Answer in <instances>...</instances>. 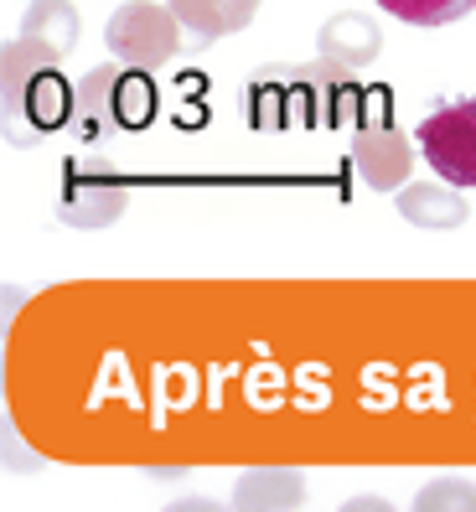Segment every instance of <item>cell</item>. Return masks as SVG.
Masks as SVG:
<instances>
[{"mask_svg": "<svg viewBox=\"0 0 476 512\" xmlns=\"http://www.w3.org/2000/svg\"><path fill=\"white\" fill-rule=\"evenodd\" d=\"M420 150L445 187H456V192L476 187V94L440 99L420 119Z\"/></svg>", "mask_w": 476, "mask_h": 512, "instance_id": "obj_5", "label": "cell"}, {"mask_svg": "<svg viewBox=\"0 0 476 512\" xmlns=\"http://www.w3.org/2000/svg\"><path fill=\"white\" fill-rule=\"evenodd\" d=\"M21 37H32L52 52H73L78 47V11L68 6V0H32L21 16Z\"/></svg>", "mask_w": 476, "mask_h": 512, "instance_id": "obj_11", "label": "cell"}, {"mask_svg": "<svg viewBox=\"0 0 476 512\" xmlns=\"http://www.w3.org/2000/svg\"><path fill=\"white\" fill-rule=\"evenodd\" d=\"M389 109V88L357 83V73L321 63V57L316 63H270L238 94V114L254 130H368L383 125Z\"/></svg>", "mask_w": 476, "mask_h": 512, "instance_id": "obj_1", "label": "cell"}, {"mask_svg": "<svg viewBox=\"0 0 476 512\" xmlns=\"http://www.w3.org/2000/svg\"><path fill=\"white\" fill-rule=\"evenodd\" d=\"M414 512H476V481L466 476H435L414 492Z\"/></svg>", "mask_w": 476, "mask_h": 512, "instance_id": "obj_13", "label": "cell"}, {"mask_svg": "<svg viewBox=\"0 0 476 512\" xmlns=\"http://www.w3.org/2000/svg\"><path fill=\"white\" fill-rule=\"evenodd\" d=\"M182 21H176L171 6H156V0H125L109 26H104V47L114 52V63H130L156 73L166 68L176 52H182Z\"/></svg>", "mask_w": 476, "mask_h": 512, "instance_id": "obj_4", "label": "cell"}, {"mask_svg": "<svg viewBox=\"0 0 476 512\" xmlns=\"http://www.w3.org/2000/svg\"><path fill=\"white\" fill-rule=\"evenodd\" d=\"M264 0H171L176 21H182V32L192 47H207L218 37H233L244 32V26L259 16Z\"/></svg>", "mask_w": 476, "mask_h": 512, "instance_id": "obj_9", "label": "cell"}, {"mask_svg": "<svg viewBox=\"0 0 476 512\" xmlns=\"http://www.w3.org/2000/svg\"><path fill=\"white\" fill-rule=\"evenodd\" d=\"M352 166L363 176V187L373 192H404V176L414 171V145L383 119L352 135Z\"/></svg>", "mask_w": 476, "mask_h": 512, "instance_id": "obj_6", "label": "cell"}, {"mask_svg": "<svg viewBox=\"0 0 476 512\" xmlns=\"http://www.w3.org/2000/svg\"><path fill=\"white\" fill-rule=\"evenodd\" d=\"M166 512H233V507H218L213 497H182V502H171Z\"/></svg>", "mask_w": 476, "mask_h": 512, "instance_id": "obj_14", "label": "cell"}, {"mask_svg": "<svg viewBox=\"0 0 476 512\" xmlns=\"http://www.w3.org/2000/svg\"><path fill=\"white\" fill-rule=\"evenodd\" d=\"M373 6L409 26H451L476 11V0H373Z\"/></svg>", "mask_w": 476, "mask_h": 512, "instance_id": "obj_12", "label": "cell"}, {"mask_svg": "<svg viewBox=\"0 0 476 512\" xmlns=\"http://www.w3.org/2000/svg\"><path fill=\"white\" fill-rule=\"evenodd\" d=\"M316 52H321V63H337V68L357 73L383 52V26L363 11H342L316 32Z\"/></svg>", "mask_w": 476, "mask_h": 512, "instance_id": "obj_7", "label": "cell"}, {"mask_svg": "<svg viewBox=\"0 0 476 512\" xmlns=\"http://www.w3.org/2000/svg\"><path fill=\"white\" fill-rule=\"evenodd\" d=\"M306 502V476L295 466H254L233 481V512H295Z\"/></svg>", "mask_w": 476, "mask_h": 512, "instance_id": "obj_8", "label": "cell"}, {"mask_svg": "<svg viewBox=\"0 0 476 512\" xmlns=\"http://www.w3.org/2000/svg\"><path fill=\"white\" fill-rule=\"evenodd\" d=\"M337 512H399V507L383 502V497H352V502H342Z\"/></svg>", "mask_w": 476, "mask_h": 512, "instance_id": "obj_15", "label": "cell"}, {"mask_svg": "<svg viewBox=\"0 0 476 512\" xmlns=\"http://www.w3.org/2000/svg\"><path fill=\"white\" fill-rule=\"evenodd\" d=\"M161 114V83L130 68V63H104L94 73H83L78 83V114H73V135L78 140H104V135H130L156 125Z\"/></svg>", "mask_w": 476, "mask_h": 512, "instance_id": "obj_3", "label": "cell"}, {"mask_svg": "<svg viewBox=\"0 0 476 512\" xmlns=\"http://www.w3.org/2000/svg\"><path fill=\"white\" fill-rule=\"evenodd\" d=\"M0 114H6L11 145H37L42 135L73 130L78 83L63 73V52L32 37L0 47Z\"/></svg>", "mask_w": 476, "mask_h": 512, "instance_id": "obj_2", "label": "cell"}, {"mask_svg": "<svg viewBox=\"0 0 476 512\" xmlns=\"http://www.w3.org/2000/svg\"><path fill=\"white\" fill-rule=\"evenodd\" d=\"M394 197H399V218L414 228H461L466 223V197L456 187L420 182V187H404Z\"/></svg>", "mask_w": 476, "mask_h": 512, "instance_id": "obj_10", "label": "cell"}]
</instances>
